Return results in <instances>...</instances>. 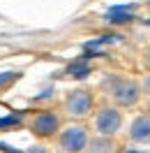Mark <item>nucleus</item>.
I'll list each match as a JSON object with an SVG mask.
<instances>
[{
    "mask_svg": "<svg viewBox=\"0 0 150 153\" xmlns=\"http://www.w3.org/2000/svg\"><path fill=\"white\" fill-rule=\"evenodd\" d=\"M104 88L111 93L113 102L118 107H134L139 102L141 97V88L139 84H134V81H127V79H120V76H111Z\"/></svg>",
    "mask_w": 150,
    "mask_h": 153,
    "instance_id": "obj_1",
    "label": "nucleus"
},
{
    "mask_svg": "<svg viewBox=\"0 0 150 153\" xmlns=\"http://www.w3.org/2000/svg\"><path fill=\"white\" fill-rule=\"evenodd\" d=\"M88 144H90V137L83 125H69L60 134V149L67 153H83Z\"/></svg>",
    "mask_w": 150,
    "mask_h": 153,
    "instance_id": "obj_2",
    "label": "nucleus"
},
{
    "mask_svg": "<svg viewBox=\"0 0 150 153\" xmlns=\"http://www.w3.org/2000/svg\"><path fill=\"white\" fill-rule=\"evenodd\" d=\"M122 128V114L115 107H104L95 116V130L99 137H113Z\"/></svg>",
    "mask_w": 150,
    "mask_h": 153,
    "instance_id": "obj_3",
    "label": "nucleus"
},
{
    "mask_svg": "<svg viewBox=\"0 0 150 153\" xmlns=\"http://www.w3.org/2000/svg\"><path fill=\"white\" fill-rule=\"evenodd\" d=\"M65 109H67L69 116L83 118V116H88L90 109H93V95H90L88 91H74V93H69V97L65 100Z\"/></svg>",
    "mask_w": 150,
    "mask_h": 153,
    "instance_id": "obj_4",
    "label": "nucleus"
},
{
    "mask_svg": "<svg viewBox=\"0 0 150 153\" xmlns=\"http://www.w3.org/2000/svg\"><path fill=\"white\" fill-rule=\"evenodd\" d=\"M58 128H60V118H58V114H53V111H42V114H37L35 123H32V130H35V134H39V137H51V134L58 132Z\"/></svg>",
    "mask_w": 150,
    "mask_h": 153,
    "instance_id": "obj_5",
    "label": "nucleus"
},
{
    "mask_svg": "<svg viewBox=\"0 0 150 153\" xmlns=\"http://www.w3.org/2000/svg\"><path fill=\"white\" fill-rule=\"evenodd\" d=\"M129 137L139 144H150V116H139L134 118V123L129 128Z\"/></svg>",
    "mask_w": 150,
    "mask_h": 153,
    "instance_id": "obj_6",
    "label": "nucleus"
},
{
    "mask_svg": "<svg viewBox=\"0 0 150 153\" xmlns=\"http://www.w3.org/2000/svg\"><path fill=\"white\" fill-rule=\"evenodd\" d=\"M88 146H90V151H95V153H113V142H111V137H99V139H93Z\"/></svg>",
    "mask_w": 150,
    "mask_h": 153,
    "instance_id": "obj_7",
    "label": "nucleus"
},
{
    "mask_svg": "<svg viewBox=\"0 0 150 153\" xmlns=\"http://www.w3.org/2000/svg\"><path fill=\"white\" fill-rule=\"evenodd\" d=\"M109 23H113V26H120V23H129V21H134V16H132L129 12H115V10H109Z\"/></svg>",
    "mask_w": 150,
    "mask_h": 153,
    "instance_id": "obj_8",
    "label": "nucleus"
},
{
    "mask_svg": "<svg viewBox=\"0 0 150 153\" xmlns=\"http://www.w3.org/2000/svg\"><path fill=\"white\" fill-rule=\"evenodd\" d=\"M21 118L19 116H5V118H0V128H12V125H19Z\"/></svg>",
    "mask_w": 150,
    "mask_h": 153,
    "instance_id": "obj_9",
    "label": "nucleus"
},
{
    "mask_svg": "<svg viewBox=\"0 0 150 153\" xmlns=\"http://www.w3.org/2000/svg\"><path fill=\"white\" fill-rule=\"evenodd\" d=\"M16 74H12V72H5V74H0V84H5V81H12Z\"/></svg>",
    "mask_w": 150,
    "mask_h": 153,
    "instance_id": "obj_10",
    "label": "nucleus"
},
{
    "mask_svg": "<svg viewBox=\"0 0 150 153\" xmlns=\"http://www.w3.org/2000/svg\"><path fill=\"white\" fill-rule=\"evenodd\" d=\"M28 153H46V149H44V146H35V149H30Z\"/></svg>",
    "mask_w": 150,
    "mask_h": 153,
    "instance_id": "obj_11",
    "label": "nucleus"
},
{
    "mask_svg": "<svg viewBox=\"0 0 150 153\" xmlns=\"http://www.w3.org/2000/svg\"><path fill=\"white\" fill-rule=\"evenodd\" d=\"M146 63H148V67H150V47H148V51H146Z\"/></svg>",
    "mask_w": 150,
    "mask_h": 153,
    "instance_id": "obj_12",
    "label": "nucleus"
},
{
    "mask_svg": "<svg viewBox=\"0 0 150 153\" xmlns=\"http://www.w3.org/2000/svg\"><path fill=\"white\" fill-rule=\"evenodd\" d=\"M122 153H146V151H134V149H129V151H122Z\"/></svg>",
    "mask_w": 150,
    "mask_h": 153,
    "instance_id": "obj_13",
    "label": "nucleus"
},
{
    "mask_svg": "<svg viewBox=\"0 0 150 153\" xmlns=\"http://www.w3.org/2000/svg\"><path fill=\"white\" fill-rule=\"evenodd\" d=\"M90 153H95V151H90Z\"/></svg>",
    "mask_w": 150,
    "mask_h": 153,
    "instance_id": "obj_14",
    "label": "nucleus"
}]
</instances>
